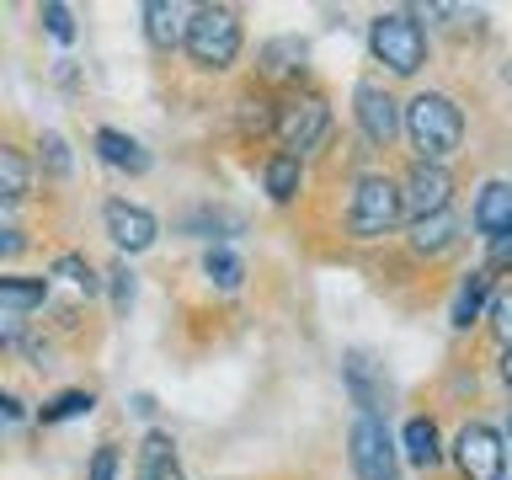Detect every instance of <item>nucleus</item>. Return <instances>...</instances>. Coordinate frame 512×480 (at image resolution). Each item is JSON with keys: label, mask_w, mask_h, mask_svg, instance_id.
I'll return each mask as SVG.
<instances>
[{"label": "nucleus", "mask_w": 512, "mask_h": 480, "mask_svg": "<svg viewBox=\"0 0 512 480\" xmlns=\"http://www.w3.org/2000/svg\"><path fill=\"white\" fill-rule=\"evenodd\" d=\"M400 128H406V139L416 150V166H448L464 144V112H459L454 96H443V91L411 96L406 112H400Z\"/></svg>", "instance_id": "nucleus-1"}, {"label": "nucleus", "mask_w": 512, "mask_h": 480, "mask_svg": "<svg viewBox=\"0 0 512 480\" xmlns=\"http://www.w3.org/2000/svg\"><path fill=\"white\" fill-rule=\"evenodd\" d=\"M240 43H246V32H240V11L235 6H198V11L187 16L182 48H187L192 70L224 75L240 59Z\"/></svg>", "instance_id": "nucleus-2"}, {"label": "nucleus", "mask_w": 512, "mask_h": 480, "mask_svg": "<svg viewBox=\"0 0 512 480\" xmlns=\"http://www.w3.org/2000/svg\"><path fill=\"white\" fill-rule=\"evenodd\" d=\"M400 219H406V208H400V182L384 171H363L358 182H352L347 235L352 240H384V235H395Z\"/></svg>", "instance_id": "nucleus-3"}, {"label": "nucleus", "mask_w": 512, "mask_h": 480, "mask_svg": "<svg viewBox=\"0 0 512 480\" xmlns=\"http://www.w3.org/2000/svg\"><path fill=\"white\" fill-rule=\"evenodd\" d=\"M368 48H374V59L400 80H411L427 64V32L416 22V11H379L374 22H368Z\"/></svg>", "instance_id": "nucleus-4"}, {"label": "nucleus", "mask_w": 512, "mask_h": 480, "mask_svg": "<svg viewBox=\"0 0 512 480\" xmlns=\"http://www.w3.org/2000/svg\"><path fill=\"white\" fill-rule=\"evenodd\" d=\"M272 134L283 139V150L288 155H310L320 150V144L331 139V107H326V96H315V91H299V96H283L278 102V128Z\"/></svg>", "instance_id": "nucleus-5"}, {"label": "nucleus", "mask_w": 512, "mask_h": 480, "mask_svg": "<svg viewBox=\"0 0 512 480\" xmlns=\"http://www.w3.org/2000/svg\"><path fill=\"white\" fill-rule=\"evenodd\" d=\"M347 454H352V475L358 480H400L395 438H390V427H384L379 416H358V422H352Z\"/></svg>", "instance_id": "nucleus-6"}, {"label": "nucleus", "mask_w": 512, "mask_h": 480, "mask_svg": "<svg viewBox=\"0 0 512 480\" xmlns=\"http://www.w3.org/2000/svg\"><path fill=\"white\" fill-rule=\"evenodd\" d=\"M454 464L464 480H507V448H502V432L486 427V422H470L459 427L454 438Z\"/></svg>", "instance_id": "nucleus-7"}, {"label": "nucleus", "mask_w": 512, "mask_h": 480, "mask_svg": "<svg viewBox=\"0 0 512 480\" xmlns=\"http://www.w3.org/2000/svg\"><path fill=\"white\" fill-rule=\"evenodd\" d=\"M352 112H358V134L374 144V150H390L395 134H400V102L379 86V80H363V86L352 91Z\"/></svg>", "instance_id": "nucleus-8"}, {"label": "nucleus", "mask_w": 512, "mask_h": 480, "mask_svg": "<svg viewBox=\"0 0 512 480\" xmlns=\"http://www.w3.org/2000/svg\"><path fill=\"white\" fill-rule=\"evenodd\" d=\"M400 208H406V219H427V214L454 208V176H448V166H411L400 176Z\"/></svg>", "instance_id": "nucleus-9"}, {"label": "nucleus", "mask_w": 512, "mask_h": 480, "mask_svg": "<svg viewBox=\"0 0 512 480\" xmlns=\"http://www.w3.org/2000/svg\"><path fill=\"white\" fill-rule=\"evenodd\" d=\"M102 230L112 235V246L118 251H150L155 246V235H160V224L150 208H139V203H128V198H107L102 203Z\"/></svg>", "instance_id": "nucleus-10"}, {"label": "nucleus", "mask_w": 512, "mask_h": 480, "mask_svg": "<svg viewBox=\"0 0 512 480\" xmlns=\"http://www.w3.org/2000/svg\"><path fill=\"white\" fill-rule=\"evenodd\" d=\"M470 224L486 240H502L512 235V182H486L475 192V208H470Z\"/></svg>", "instance_id": "nucleus-11"}, {"label": "nucleus", "mask_w": 512, "mask_h": 480, "mask_svg": "<svg viewBox=\"0 0 512 480\" xmlns=\"http://www.w3.org/2000/svg\"><path fill=\"white\" fill-rule=\"evenodd\" d=\"M187 16H192V11H182L176 0H150V6H144V38H150L155 54H171V48H182V38H187Z\"/></svg>", "instance_id": "nucleus-12"}, {"label": "nucleus", "mask_w": 512, "mask_h": 480, "mask_svg": "<svg viewBox=\"0 0 512 480\" xmlns=\"http://www.w3.org/2000/svg\"><path fill=\"white\" fill-rule=\"evenodd\" d=\"M486 310H491V272L470 267L464 283H459V294H454V304H448V320H454V331H470Z\"/></svg>", "instance_id": "nucleus-13"}, {"label": "nucleus", "mask_w": 512, "mask_h": 480, "mask_svg": "<svg viewBox=\"0 0 512 480\" xmlns=\"http://www.w3.org/2000/svg\"><path fill=\"white\" fill-rule=\"evenodd\" d=\"M459 246V214L443 208V214H427V219H411V251L416 256H443Z\"/></svg>", "instance_id": "nucleus-14"}, {"label": "nucleus", "mask_w": 512, "mask_h": 480, "mask_svg": "<svg viewBox=\"0 0 512 480\" xmlns=\"http://www.w3.org/2000/svg\"><path fill=\"white\" fill-rule=\"evenodd\" d=\"M91 144H96V155H102L112 171H128V176H144V171H150V155H144V144L128 139L123 128H96Z\"/></svg>", "instance_id": "nucleus-15"}, {"label": "nucleus", "mask_w": 512, "mask_h": 480, "mask_svg": "<svg viewBox=\"0 0 512 480\" xmlns=\"http://www.w3.org/2000/svg\"><path fill=\"white\" fill-rule=\"evenodd\" d=\"M272 128H278V102H272L267 91H240L235 96V134L240 139H267Z\"/></svg>", "instance_id": "nucleus-16"}, {"label": "nucleus", "mask_w": 512, "mask_h": 480, "mask_svg": "<svg viewBox=\"0 0 512 480\" xmlns=\"http://www.w3.org/2000/svg\"><path fill=\"white\" fill-rule=\"evenodd\" d=\"M262 182H267V198L272 203H294L299 187H304V160L288 155V150H272L262 160Z\"/></svg>", "instance_id": "nucleus-17"}, {"label": "nucleus", "mask_w": 512, "mask_h": 480, "mask_svg": "<svg viewBox=\"0 0 512 480\" xmlns=\"http://www.w3.org/2000/svg\"><path fill=\"white\" fill-rule=\"evenodd\" d=\"M400 443H406V459L416 470H438L443 464V438H438V422H432V416H411V422L400 427Z\"/></svg>", "instance_id": "nucleus-18"}, {"label": "nucleus", "mask_w": 512, "mask_h": 480, "mask_svg": "<svg viewBox=\"0 0 512 480\" xmlns=\"http://www.w3.org/2000/svg\"><path fill=\"white\" fill-rule=\"evenodd\" d=\"M262 75L267 80H299L304 75V43L299 38H272L262 48Z\"/></svg>", "instance_id": "nucleus-19"}, {"label": "nucleus", "mask_w": 512, "mask_h": 480, "mask_svg": "<svg viewBox=\"0 0 512 480\" xmlns=\"http://www.w3.org/2000/svg\"><path fill=\"white\" fill-rule=\"evenodd\" d=\"M32 192V160L16 150V144H0V198L22 203Z\"/></svg>", "instance_id": "nucleus-20"}, {"label": "nucleus", "mask_w": 512, "mask_h": 480, "mask_svg": "<svg viewBox=\"0 0 512 480\" xmlns=\"http://www.w3.org/2000/svg\"><path fill=\"white\" fill-rule=\"evenodd\" d=\"M342 374H347V390H352V400L363 406V416H374V406H379V379H374V363H368V352H347Z\"/></svg>", "instance_id": "nucleus-21"}, {"label": "nucleus", "mask_w": 512, "mask_h": 480, "mask_svg": "<svg viewBox=\"0 0 512 480\" xmlns=\"http://www.w3.org/2000/svg\"><path fill=\"white\" fill-rule=\"evenodd\" d=\"M171 470H176L171 432H150V438H144V454H139V480H166Z\"/></svg>", "instance_id": "nucleus-22"}, {"label": "nucleus", "mask_w": 512, "mask_h": 480, "mask_svg": "<svg viewBox=\"0 0 512 480\" xmlns=\"http://www.w3.org/2000/svg\"><path fill=\"white\" fill-rule=\"evenodd\" d=\"M203 272H208V283H214V288H240V278H246V262H240L230 246H208Z\"/></svg>", "instance_id": "nucleus-23"}, {"label": "nucleus", "mask_w": 512, "mask_h": 480, "mask_svg": "<svg viewBox=\"0 0 512 480\" xmlns=\"http://www.w3.org/2000/svg\"><path fill=\"white\" fill-rule=\"evenodd\" d=\"M91 406H96V395H91V390H64V395H54V400H48V406L38 411V422H43V427L75 422V416H91Z\"/></svg>", "instance_id": "nucleus-24"}, {"label": "nucleus", "mask_w": 512, "mask_h": 480, "mask_svg": "<svg viewBox=\"0 0 512 480\" xmlns=\"http://www.w3.org/2000/svg\"><path fill=\"white\" fill-rule=\"evenodd\" d=\"M48 299V278H0V304H11V310H38Z\"/></svg>", "instance_id": "nucleus-25"}, {"label": "nucleus", "mask_w": 512, "mask_h": 480, "mask_svg": "<svg viewBox=\"0 0 512 480\" xmlns=\"http://www.w3.org/2000/svg\"><path fill=\"white\" fill-rule=\"evenodd\" d=\"M54 278H64L70 288H80V294H96V288H102V278H96V267H91L80 251H64V256H54Z\"/></svg>", "instance_id": "nucleus-26"}, {"label": "nucleus", "mask_w": 512, "mask_h": 480, "mask_svg": "<svg viewBox=\"0 0 512 480\" xmlns=\"http://www.w3.org/2000/svg\"><path fill=\"white\" fill-rule=\"evenodd\" d=\"M27 251V230H22V219H16V203L0 198V262H11V256H22Z\"/></svg>", "instance_id": "nucleus-27"}, {"label": "nucleus", "mask_w": 512, "mask_h": 480, "mask_svg": "<svg viewBox=\"0 0 512 480\" xmlns=\"http://www.w3.org/2000/svg\"><path fill=\"white\" fill-rule=\"evenodd\" d=\"M107 288H112V315H128V310H134L139 283H134V267H128V262L107 267Z\"/></svg>", "instance_id": "nucleus-28"}, {"label": "nucleus", "mask_w": 512, "mask_h": 480, "mask_svg": "<svg viewBox=\"0 0 512 480\" xmlns=\"http://www.w3.org/2000/svg\"><path fill=\"white\" fill-rule=\"evenodd\" d=\"M486 320H491V336H496V342L512 347V288H496V294H491Z\"/></svg>", "instance_id": "nucleus-29"}, {"label": "nucleus", "mask_w": 512, "mask_h": 480, "mask_svg": "<svg viewBox=\"0 0 512 480\" xmlns=\"http://www.w3.org/2000/svg\"><path fill=\"white\" fill-rule=\"evenodd\" d=\"M38 22L48 27V38H54V43H75V16H70V6L48 0V6H38Z\"/></svg>", "instance_id": "nucleus-30"}, {"label": "nucleus", "mask_w": 512, "mask_h": 480, "mask_svg": "<svg viewBox=\"0 0 512 480\" xmlns=\"http://www.w3.org/2000/svg\"><path fill=\"white\" fill-rule=\"evenodd\" d=\"M27 336V315L11 310V304H0V352H16Z\"/></svg>", "instance_id": "nucleus-31"}, {"label": "nucleus", "mask_w": 512, "mask_h": 480, "mask_svg": "<svg viewBox=\"0 0 512 480\" xmlns=\"http://www.w3.org/2000/svg\"><path fill=\"white\" fill-rule=\"evenodd\" d=\"M38 150H43V166L54 171V176H70V150H64V139H59V134H43V139H38Z\"/></svg>", "instance_id": "nucleus-32"}, {"label": "nucleus", "mask_w": 512, "mask_h": 480, "mask_svg": "<svg viewBox=\"0 0 512 480\" xmlns=\"http://www.w3.org/2000/svg\"><path fill=\"white\" fill-rule=\"evenodd\" d=\"M86 480H118V448L112 443H102L91 454V470H86Z\"/></svg>", "instance_id": "nucleus-33"}, {"label": "nucleus", "mask_w": 512, "mask_h": 480, "mask_svg": "<svg viewBox=\"0 0 512 480\" xmlns=\"http://www.w3.org/2000/svg\"><path fill=\"white\" fill-rule=\"evenodd\" d=\"M486 272H512V235L491 240V262H486Z\"/></svg>", "instance_id": "nucleus-34"}, {"label": "nucleus", "mask_w": 512, "mask_h": 480, "mask_svg": "<svg viewBox=\"0 0 512 480\" xmlns=\"http://www.w3.org/2000/svg\"><path fill=\"white\" fill-rule=\"evenodd\" d=\"M0 422H22V400L11 390H0Z\"/></svg>", "instance_id": "nucleus-35"}, {"label": "nucleus", "mask_w": 512, "mask_h": 480, "mask_svg": "<svg viewBox=\"0 0 512 480\" xmlns=\"http://www.w3.org/2000/svg\"><path fill=\"white\" fill-rule=\"evenodd\" d=\"M502 384L512 390V347H502Z\"/></svg>", "instance_id": "nucleus-36"}, {"label": "nucleus", "mask_w": 512, "mask_h": 480, "mask_svg": "<svg viewBox=\"0 0 512 480\" xmlns=\"http://www.w3.org/2000/svg\"><path fill=\"white\" fill-rule=\"evenodd\" d=\"M502 448H507V475H512V422H507V438H502Z\"/></svg>", "instance_id": "nucleus-37"}, {"label": "nucleus", "mask_w": 512, "mask_h": 480, "mask_svg": "<svg viewBox=\"0 0 512 480\" xmlns=\"http://www.w3.org/2000/svg\"><path fill=\"white\" fill-rule=\"evenodd\" d=\"M166 480H187V475H182V470H171V475H166Z\"/></svg>", "instance_id": "nucleus-38"}]
</instances>
